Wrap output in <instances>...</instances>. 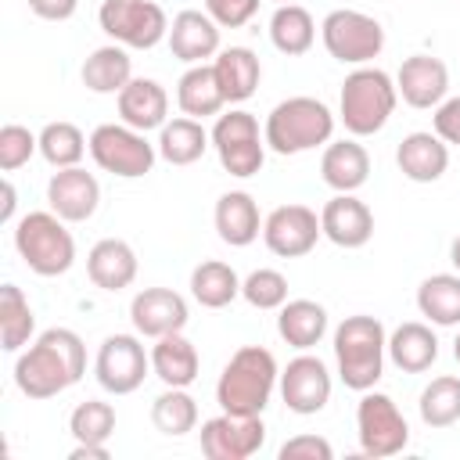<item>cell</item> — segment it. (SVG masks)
Instances as JSON below:
<instances>
[{"instance_id": "6da1fadb", "label": "cell", "mask_w": 460, "mask_h": 460, "mask_svg": "<svg viewBox=\"0 0 460 460\" xmlns=\"http://www.w3.org/2000/svg\"><path fill=\"white\" fill-rule=\"evenodd\" d=\"M86 374V345L68 327H50L14 363V385L29 399H54Z\"/></svg>"}, {"instance_id": "7a4b0ae2", "label": "cell", "mask_w": 460, "mask_h": 460, "mask_svg": "<svg viewBox=\"0 0 460 460\" xmlns=\"http://www.w3.org/2000/svg\"><path fill=\"white\" fill-rule=\"evenodd\" d=\"M385 352H388V338H385V327L377 316L356 313L338 323L334 359H338V377L345 381V388H352V392L374 388L385 370Z\"/></svg>"}, {"instance_id": "3957f363", "label": "cell", "mask_w": 460, "mask_h": 460, "mask_svg": "<svg viewBox=\"0 0 460 460\" xmlns=\"http://www.w3.org/2000/svg\"><path fill=\"white\" fill-rule=\"evenodd\" d=\"M277 359L262 345H241L219 374L216 399L226 413H262L277 388Z\"/></svg>"}, {"instance_id": "277c9868", "label": "cell", "mask_w": 460, "mask_h": 460, "mask_svg": "<svg viewBox=\"0 0 460 460\" xmlns=\"http://www.w3.org/2000/svg\"><path fill=\"white\" fill-rule=\"evenodd\" d=\"M334 133V115L316 97H288L266 115V144L277 155H302L309 147L327 144Z\"/></svg>"}, {"instance_id": "5b68a950", "label": "cell", "mask_w": 460, "mask_h": 460, "mask_svg": "<svg viewBox=\"0 0 460 460\" xmlns=\"http://www.w3.org/2000/svg\"><path fill=\"white\" fill-rule=\"evenodd\" d=\"M395 101H399V90H395L392 75L381 68L359 65L341 83V101H338L341 122L352 137H370V133L385 129V122L395 111Z\"/></svg>"}, {"instance_id": "8992f818", "label": "cell", "mask_w": 460, "mask_h": 460, "mask_svg": "<svg viewBox=\"0 0 460 460\" xmlns=\"http://www.w3.org/2000/svg\"><path fill=\"white\" fill-rule=\"evenodd\" d=\"M14 248L22 262L40 277H61L75 262V241L58 212H29L14 226Z\"/></svg>"}, {"instance_id": "52a82bcc", "label": "cell", "mask_w": 460, "mask_h": 460, "mask_svg": "<svg viewBox=\"0 0 460 460\" xmlns=\"http://www.w3.org/2000/svg\"><path fill=\"white\" fill-rule=\"evenodd\" d=\"M320 36H323V47L334 61L341 65H367L381 54L385 47V29L377 18L363 14V11H331L320 25Z\"/></svg>"}, {"instance_id": "ba28073f", "label": "cell", "mask_w": 460, "mask_h": 460, "mask_svg": "<svg viewBox=\"0 0 460 460\" xmlns=\"http://www.w3.org/2000/svg\"><path fill=\"white\" fill-rule=\"evenodd\" d=\"M212 147L219 155V165L230 176H255L266 158V137H259V122L252 111H226L212 126Z\"/></svg>"}, {"instance_id": "9c48e42d", "label": "cell", "mask_w": 460, "mask_h": 460, "mask_svg": "<svg viewBox=\"0 0 460 460\" xmlns=\"http://www.w3.org/2000/svg\"><path fill=\"white\" fill-rule=\"evenodd\" d=\"M90 158L111 172V176H122V180H137L144 172H151L155 165V144H147V137L133 126H115V122H104L90 133Z\"/></svg>"}, {"instance_id": "30bf717a", "label": "cell", "mask_w": 460, "mask_h": 460, "mask_svg": "<svg viewBox=\"0 0 460 460\" xmlns=\"http://www.w3.org/2000/svg\"><path fill=\"white\" fill-rule=\"evenodd\" d=\"M97 18L101 29L122 47L151 50L169 36V18L155 0H104Z\"/></svg>"}, {"instance_id": "8fae6325", "label": "cell", "mask_w": 460, "mask_h": 460, "mask_svg": "<svg viewBox=\"0 0 460 460\" xmlns=\"http://www.w3.org/2000/svg\"><path fill=\"white\" fill-rule=\"evenodd\" d=\"M356 435H359V449L377 460L402 453L410 442V428H406V417L399 413V406L388 395L370 392V388L356 402Z\"/></svg>"}, {"instance_id": "7c38bea8", "label": "cell", "mask_w": 460, "mask_h": 460, "mask_svg": "<svg viewBox=\"0 0 460 460\" xmlns=\"http://www.w3.org/2000/svg\"><path fill=\"white\" fill-rule=\"evenodd\" d=\"M147 370H151V352H144V345L133 334H108L93 359L97 385L111 395L137 392L144 385Z\"/></svg>"}, {"instance_id": "4fadbf2b", "label": "cell", "mask_w": 460, "mask_h": 460, "mask_svg": "<svg viewBox=\"0 0 460 460\" xmlns=\"http://www.w3.org/2000/svg\"><path fill=\"white\" fill-rule=\"evenodd\" d=\"M266 424L262 413H219L201 424V453L208 460H248L262 449Z\"/></svg>"}, {"instance_id": "5bb4252c", "label": "cell", "mask_w": 460, "mask_h": 460, "mask_svg": "<svg viewBox=\"0 0 460 460\" xmlns=\"http://www.w3.org/2000/svg\"><path fill=\"white\" fill-rule=\"evenodd\" d=\"M320 234H323L320 216L309 205H280L262 223V241L280 259H298V255L313 252Z\"/></svg>"}, {"instance_id": "9a60e30c", "label": "cell", "mask_w": 460, "mask_h": 460, "mask_svg": "<svg viewBox=\"0 0 460 460\" xmlns=\"http://www.w3.org/2000/svg\"><path fill=\"white\" fill-rule=\"evenodd\" d=\"M280 395L291 413H302V417L320 413L331 399V374H327L323 359L305 356V352L295 356L280 374Z\"/></svg>"}, {"instance_id": "2e32d148", "label": "cell", "mask_w": 460, "mask_h": 460, "mask_svg": "<svg viewBox=\"0 0 460 460\" xmlns=\"http://www.w3.org/2000/svg\"><path fill=\"white\" fill-rule=\"evenodd\" d=\"M47 201H50V212H58L65 223H86L97 212L101 183H97L93 172H86L79 165H68V169H58L50 176Z\"/></svg>"}, {"instance_id": "e0dca14e", "label": "cell", "mask_w": 460, "mask_h": 460, "mask_svg": "<svg viewBox=\"0 0 460 460\" xmlns=\"http://www.w3.org/2000/svg\"><path fill=\"white\" fill-rule=\"evenodd\" d=\"M129 320H133L137 334L162 338V334L187 327V302H183V295H176L169 288H144L129 302Z\"/></svg>"}, {"instance_id": "ac0fdd59", "label": "cell", "mask_w": 460, "mask_h": 460, "mask_svg": "<svg viewBox=\"0 0 460 460\" xmlns=\"http://www.w3.org/2000/svg\"><path fill=\"white\" fill-rule=\"evenodd\" d=\"M395 90L410 108H438L449 90V68L431 54H413L399 65Z\"/></svg>"}, {"instance_id": "d6986e66", "label": "cell", "mask_w": 460, "mask_h": 460, "mask_svg": "<svg viewBox=\"0 0 460 460\" xmlns=\"http://www.w3.org/2000/svg\"><path fill=\"white\" fill-rule=\"evenodd\" d=\"M320 230L338 248H363L374 237V212L356 194H334L320 212Z\"/></svg>"}, {"instance_id": "ffe728a7", "label": "cell", "mask_w": 460, "mask_h": 460, "mask_svg": "<svg viewBox=\"0 0 460 460\" xmlns=\"http://www.w3.org/2000/svg\"><path fill=\"white\" fill-rule=\"evenodd\" d=\"M169 50L187 65H205L219 54V22L208 11H180L169 25Z\"/></svg>"}, {"instance_id": "44dd1931", "label": "cell", "mask_w": 460, "mask_h": 460, "mask_svg": "<svg viewBox=\"0 0 460 460\" xmlns=\"http://www.w3.org/2000/svg\"><path fill=\"white\" fill-rule=\"evenodd\" d=\"M395 165L413 183H435L449 169V147L438 133L417 129V133L402 137V144L395 151Z\"/></svg>"}, {"instance_id": "7402d4cb", "label": "cell", "mask_w": 460, "mask_h": 460, "mask_svg": "<svg viewBox=\"0 0 460 460\" xmlns=\"http://www.w3.org/2000/svg\"><path fill=\"white\" fill-rule=\"evenodd\" d=\"M86 273L101 291H122L137 280V252L119 237H104L90 248Z\"/></svg>"}, {"instance_id": "603a6c76", "label": "cell", "mask_w": 460, "mask_h": 460, "mask_svg": "<svg viewBox=\"0 0 460 460\" xmlns=\"http://www.w3.org/2000/svg\"><path fill=\"white\" fill-rule=\"evenodd\" d=\"M198 367H201L198 349L183 338V331H172V334L155 338V345H151V370H155V377L165 388H187V385H194Z\"/></svg>"}, {"instance_id": "cb8c5ba5", "label": "cell", "mask_w": 460, "mask_h": 460, "mask_svg": "<svg viewBox=\"0 0 460 460\" xmlns=\"http://www.w3.org/2000/svg\"><path fill=\"white\" fill-rule=\"evenodd\" d=\"M165 111H169V93L155 79H129L119 90V115H122L126 126H133L140 133L162 129Z\"/></svg>"}, {"instance_id": "d4e9b609", "label": "cell", "mask_w": 460, "mask_h": 460, "mask_svg": "<svg viewBox=\"0 0 460 460\" xmlns=\"http://www.w3.org/2000/svg\"><path fill=\"white\" fill-rule=\"evenodd\" d=\"M320 176L338 194L359 190L367 183V176H370V155H367V147L356 144V140H334V144H327V151L320 158Z\"/></svg>"}, {"instance_id": "484cf974", "label": "cell", "mask_w": 460, "mask_h": 460, "mask_svg": "<svg viewBox=\"0 0 460 460\" xmlns=\"http://www.w3.org/2000/svg\"><path fill=\"white\" fill-rule=\"evenodd\" d=\"M216 230L230 248H244L259 237L262 219H259V205L248 190H226L216 201Z\"/></svg>"}, {"instance_id": "4316f807", "label": "cell", "mask_w": 460, "mask_h": 460, "mask_svg": "<svg viewBox=\"0 0 460 460\" xmlns=\"http://www.w3.org/2000/svg\"><path fill=\"white\" fill-rule=\"evenodd\" d=\"M388 356H392V363L399 370L424 374L438 359V338H435V331L428 323H417V320L399 323L392 331V338H388Z\"/></svg>"}, {"instance_id": "83f0119b", "label": "cell", "mask_w": 460, "mask_h": 460, "mask_svg": "<svg viewBox=\"0 0 460 460\" xmlns=\"http://www.w3.org/2000/svg\"><path fill=\"white\" fill-rule=\"evenodd\" d=\"M277 331L291 349H313L320 345V338L327 334V309L313 298H291L280 305L277 316Z\"/></svg>"}, {"instance_id": "f1b7e54d", "label": "cell", "mask_w": 460, "mask_h": 460, "mask_svg": "<svg viewBox=\"0 0 460 460\" xmlns=\"http://www.w3.org/2000/svg\"><path fill=\"white\" fill-rule=\"evenodd\" d=\"M212 68H216V79H219V90H223L226 104L248 101L255 93V86H259V75H262L259 58L248 47H226V50H219V58L212 61Z\"/></svg>"}, {"instance_id": "f546056e", "label": "cell", "mask_w": 460, "mask_h": 460, "mask_svg": "<svg viewBox=\"0 0 460 460\" xmlns=\"http://www.w3.org/2000/svg\"><path fill=\"white\" fill-rule=\"evenodd\" d=\"M176 104L190 119L216 115L226 104V97L219 90V79H216V68L212 65H190L176 83Z\"/></svg>"}, {"instance_id": "4dcf8cb0", "label": "cell", "mask_w": 460, "mask_h": 460, "mask_svg": "<svg viewBox=\"0 0 460 460\" xmlns=\"http://www.w3.org/2000/svg\"><path fill=\"white\" fill-rule=\"evenodd\" d=\"M129 79H133V61H129V54H126L122 43L97 47L83 61V83L93 93H119Z\"/></svg>"}, {"instance_id": "1f68e13d", "label": "cell", "mask_w": 460, "mask_h": 460, "mask_svg": "<svg viewBox=\"0 0 460 460\" xmlns=\"http://www.w3.org/2000/svg\"><path fill=\"white\" fill-rule=\"evenodd\" d=\"M417 309L438 327H456L460 323V273H435L420 280Z\"/></svg>"}, {"instance_id": "d6a6232c", "label": "cell", "mask_w": 460, "mask_h": 460, "mask_svg": "<svg viewBox=\"0 0 460 460\" xmlns=\"http://www.w3.org/2000/svg\"><path fill=\"white\" fill-rule=\"evenodd\" d=\"M270 40H273V47H277L280 54L298 58V54H305V50L313 47V40H316V22H313V14H309L305 7H298V4H280V7L273 11V18H270Z\"/></svg>"}, {"instance_id": "836d02e7", "label": "cell", "mask_w": 460, "mask_h": 460, "mask_svg": "<svg viewBox=\"0 0 460 460\" xmlns=\"http://www.w3.org/2000/svg\"><path fill=\"white\" fill-rule=\"evenodd\" d=\"M190 295L205 305V309H223L241 295V280L237 270L219 262V259H205L201 266H194L190 273Z\"/></svg>"}, {"instance_id": "e575fe53", "label": "cell", "mask_w": 460, "mask_h": 460, "mask_svg": "<svg viewBox=\"0 0 460 460\" xmlns=\"http://www.w3.org/2000/svg\"><path fill=\"white\" fill-rule=\"evenodd\" d=\"M208 147V133L198 119L183 115V119H172L162 126V137H158V155L169 162V165H190L205 155Z\"/></svg>"}, {"instance_id": "d590c367", "label": "cell", "mask_w": 460, "mask_h": 460, "mask_svg": "<svg viewBox=\"0 0 460 460\" xmlns=\"http://www.w3.org/2000/svg\"><path fill=\"white\" fill-rule=\"evenodd\" d=\"M36 331V316L29 298L22 295L18 284H4L0 288V345L4 352H18Z\"/></svg>"}, {"instance_id": "8d00e7d4", "label": "cell", "mask_w": 460, "mask_h": 460, "mask_svg": "<svg viewBox=\"0 0 460 460\" xmlns=\"http://www.w3.org/2000/svg\"><path fill=\"white\" fill-rule=\"evenodd\" d=\"M151 424L162 435H172V438L194 431V424H198V402H194V395H187V388H165L151 402Z\"/></svg>"}, {"instance_id": "74e56055", "label": "cell", "mask_w": 460, "mask_h": 460, "mask_svg": "<svg viewBox=\"0 0 460 460\" xmlns=\"http://www.w3.org/2000/svg\"><path fill=\"white\" fill-rule=\"evenodd\" d=\"M420 420L428 428H449L460 420V377L442 374L420 392Z\"/></svg>"}, {"instance_id": "f35d334b", "label": "cell", "mask_w": 460, "mask_h": 460, "mask_svg": "<svg viewBox=\"0 0 460 460\" xmlns=\"http://www.w3.org/2000/svg\"><path fill=\"white\" fill-rule=\"evenodd\" d=\"M90 140L79 133V126L72 122H47L40 129V155L54 165V169H68L79 165V158L86 155Z\"/></svg>"}, {"instance_id": "ab89813d", "label": "cell", "mask_w": 460, "mask_h": 460, "mask_svg": "<svg viewBox=\"0 0 460 460\" xmlns=\"http://www.w3.org/2000/svg\"><path fill=\"white\" fill-rule=\"evenodd\" d=\"M68 431L75 442H101L108 446L111 431H115V410L111 402H101V399H86L72 410L68 417Z\"/></svg>"}, {"instance_id": "60d3db41", "label": "cell", "mask_w": 460, "mask_h": 460, "mask_svg": "<svg viewBox=\"0 0 460 460\" xmlns=\"http://www.w3.org/2000/svg\"><path fill=\"white\" fill-rule=\"evenodd\" d=\"M241 295L255 309H280L288 302V277L280 270L262 266V270H255V273H248L241 280Z\"/></svg>"}, {"instance_id": "b9f144b4", "label": "cell", "mask_w": 460, "mask_h": 460, "mask_svg": "<svg viewBox=\"0 0 460 460\" xmlns=\"http://www.w3.org/2000/svg\"><path fill=\"white\" fill-rule=\"evenodd\" d=\"M32 151H40V137H36L32 129H25V126H18V122H7V126L0 129V169H4V172L22 169V165L32 158Z\"/></svg>"}, {"instance_id": "7bdbcfd3", "label": "cell", "mask_w": 460, "mask_h": 460, "mask_svg": "<svg viewBox=\"0 0 460 460\" xmlns=\"http://www.w3.org/2000/svg\"><path fill=\"white\" fill-rule=\"evenodd\" d=\"M205 11L219 22V29H241L255 18L259 0H205Z\"/></svg>"}, {"instance_id": "ee69618b", "label": "cell", "mask_w": 460, "mask_h": 460, "mask_svg": "<svg viewBox=\"0 0 460 460\" xmlns=\"http://www.w3.org/2000/svg\"><path fill=\"white\" fill-rule=\"evenodd\" d=\"M334 449L320 435H295L280 446V460H331Z\"/></svg>"}, {"instance_id": "f6af8a7d", "label": "cell", "mask_w": 460, "mask_h": 460, "mask_svg": "<svg viewBox=\"0 0 460 460\" xmlns=\"http://www.w3.org/2000/svg\"><path fill=\"white\" fill-rule=\"evenodd\" d=\"M435 133L446 144H460V97L438 104V111H435Z\"/></svg>"}, {"instance_id": "bcb514c9", "label": "cell", "mask_w": 460, "mask_h": 460, "mask_svg": "<svg viewBox=\"0 0 460 460\" xmlns=\"http://www.w3.org/2000/svg\"><path fill=\"white\" fill-rule=\"evenodd\" d=\"M29 7H32V14H40L47 22H65L75 14L79 0H29Z\"/></svg>"}, {"instance_id": "7dc6e473", "label": "cell", "mask_w": 460, "mask_h": 460, "mask_svg": "<svg viewBox=\"0 0 460 460\" xmlns=\"http://www.w3.org/2000/svg\"><path fill=\"white\" fill-rule=\"evenodd\" d=\"M72 460H108V446H101V442H75Z\"/></svg>"}, {"instance_id": "c3c4849f", "label": "cell", "mask_w": 460, "mask_h": 460, "mask_svg": "<svg viewBox=\"0 0 460 460\" xmlns=\"http://www.w3.org/2000/svg\"><path fill=\"white\" fill-rule=\"evenodd\" d=\"M18 194H14V183L11 180H4V205H0V223H11V216H14V201Z\"/></svg>"}, {"instance_id": "681fc988", "label": "cell", "mask_w": 460, "mask_h": 460, "mask_svg": "<svg viewBox=\"0 0 460 460\" xmlns=\"http://www.w3.org/2000/svg\"><path fill=\"white\" fill-rule=\"evenodd\" d=\"M449 259H453V266H456V270H460V237H456V241H453V248H449Z\"/></svg>"}, {"instance_id": "f907efd6", "label": "cell", "mask_w": 460, "mask_h": 460, "mask_svg": "<svg viewBox=\"0 0 460 460\" xmlns=\"http://www.w3.org/2000/svg\"><path fill=\"white\" fill-rule=\"evenodd\" d=\"M453 356H456V363H460V334H456V341H453Z\"/></svg>"}, {"instance_id": "816d5d0a", "label": "cell", "mask_w": 460, "mask_h": 460, "mask_svg": "<svg viewBox=\"0 0 460 460\" xmlns=\"http://www.w3.org/2000/svg\"><path fill=\"white\" fill-rule=\"evenodd\" d=\"M277 4H291V0H277Z\"/></svg>"}]
</instances>
